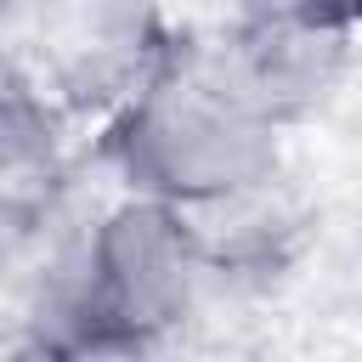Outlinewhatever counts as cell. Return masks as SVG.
<instances>
[{"instance_id": "obj_4", "label": "cell", "mask_w": 362, "mask_h": 362, "mask_svg": "<svg viewBox=\"0 0 362 362\" xmlns=\"http://www.w3.org/2000/svg\"><path fill=\"white\" fill-rule=\"evenodd\" d=\"M215 51L232 68V79L288 130V124H300V119H311L317 107L334 102L339 79L351 74L356 34L294 23V17L232 11V23L215 34Z\"/></svg>"}, {"instance_id": "obj_2", "label": "cell", "mask_w": 362, "mask_h": 362, "mask_svg": "<svg viewBox=\"0 0 362 362\" xmlns=\"http://www.w3.org/2000/svg\"><path fill=\"white\" fill-rule=\"evenodd\" d=\"M90 158L124 192L204 209L283 170V124L232 79L215 40L181 34L153 79L96 124Z\"/></svg>"}, {"instance_id": "obj_3", "label": "cell", "mask_w": 362, "mask_h": 362, "mask_svg": "<svg viewBox=\"0 0 362 362\" xmlns=\"http://www.w3.org/2000/svg\"><path fill=\"white\" fill-rule=\"evenodd\" d=\"M187 28H170L153 0H62L40 6V57H11L68 119H107L136 96Z\"/></svg>"}, {"instance_id": "obj_5", "label": "cell", "mask_w": 362, "mask_h": 362, "mask_svg": "<svg viewBox=\"0 0 362 362\" xmlns=\"http://www.w3.org/2000/svg\"><path fill=\"white\" fill-rule=\"evenodd\" d=\"M187 215L198 226L209 283H232V288H272L311 243V209L283 170Z\"/></svg>"}, {"instance_id": "obj_1", "label": "cell", "mask_w": 362, "mask_h": 362, "mask_svg": "<svg viewBox=\"0 0 362 362\" xmlns=\"http://www.w3.org/2000/svg\"><path fill=\"white\" fill-rule=\"evenodd\" d=\"M209 288L198 226L181 204L124 192L68 226L28 283V356H147L181 334Z\"/></svg>"}]
</instances>
